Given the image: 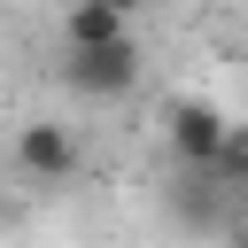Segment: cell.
Instances as JSON below:
<instances>
[{
  "label": "cell",
  "instance_id": "1",
  "mask_svg": "<svg viewBox=\"0 0 248 248\" xmlns=\"http://www.w3.org/2000/svg\"><path fill=\"white\" fill-rule=\"evenodd\" d=\"M225 140H232V116H225L209 93H178V101H163V147H170L178 170H209V163L225 155Z\"/></svg>",
  "mask_w": 248,
  "mask_h": 248
},
{
  "label": "cell",
  "instance_id": "2",
  "mask_svg": "<svg viewBox=\"0 0 248 248\" xmlns=\"http://www.w3.org/2000/svg\"><path fill=\"white\" fill-rule=\"evenodd\" d=\"M62 85L85 93V101H124L140 85V39H116V46H62Z\"/></svg>",
  "mask_w": 248,
  "mask_h": 248
},
{
  "label": "cell",
  "instance_id": "3",
  "mask_svg": "<svg viewBox=\"0 0 248 248\" xmlns=\"http://www.w3.org/2000/svg\"><path fill=\"white\" fill-rule=\"evenodd\" d=\"M16 170L39 178V186H70L85 170V147L62 116H31V124H16Z\"/></svg>",
  "mask_w": 248,
  "mask_h": 248
},
{
  "label": "cell",
  "instance_id": "4",
  "mask_svg": "<svg viewBox=\"0 0 248 248\" xmlns=\"http://www.w3.org/2000/svg\"><path fill=\"white\" fill-rule=\"evenodd\" d=\"M163 217H170L178 232H232V217H248V209L217 186V170H170V186H163Z\"/></svg>",
  "mask_w": 248,
  "mask_h": 248
},
{
  "label": "cell",
  "instance_id": "5",
  "mask_svg": "<svg viewBox=\"0 0 248 248\" xmlns=\"http://www.w3.org/2000/svg\"><path fill=\"white\" fill-rule=\"evenodd\" d=\"M116 39H132L124 8H101V0H70L62 8V46H116Z\"/></svg>",
  "mask_w": 248,
  "mask_h": 248
},
{
  "label": "cell",
  "instance_id": "6",
  "mask_svg": "<svg viewBox=\"0 0 248 248\" xmlns=\"http://www.w3.org/2000/svg\"><path fill=\"white\" fill-rule=\"evenodd\" d=\"M209 170H217V186H225L232 202H248V124H240V116H232V140H225V155H217Z\"/></svg>",
  "mask_w": 248,
  "mask_h": 248
},
{
  "label": "cell",
  "instance_id": "7",
  "mask_svg": "<svg viewBox=\"0 0 248 248\" xmlns=\"http://www.w3.org/2000/svg\"><path fill=\"white\" fill-rule=\"evenodd\" d=\"M225 248H248V217H232V232H225Z\"/></svg>",
  "mask_w": 248,
  "mask_h": 248
},
{
  "label": "cell",
  "instance_id": "8",
  "mask_svg": "<svg viewBox=\"0 0 248 248\" xmlns=\"http://www.w3.org/2000/svg\"><path fill=\"white\" fill-rule=\"evenodd\" d=\"M101 8H124V16H140V8H147V0H101Z\"/></svg>",
  "mask_w": 248,
  "mask_h": 248
}]
</instances>
